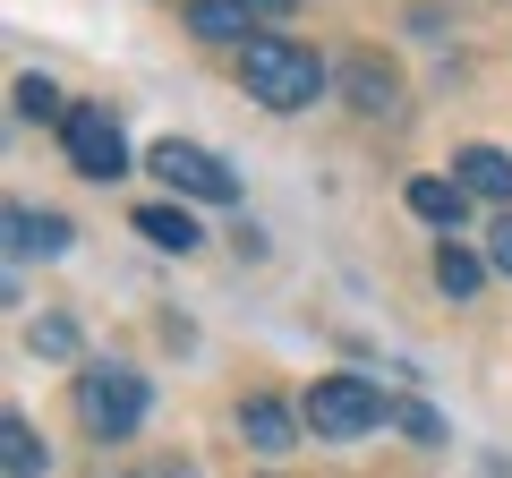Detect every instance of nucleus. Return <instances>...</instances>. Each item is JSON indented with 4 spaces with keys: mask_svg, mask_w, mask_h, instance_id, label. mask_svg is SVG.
Returning a JSON list of instances; mask_svg holds the SVG:
<instances>
[{
    "mask_svg": "<svg viewBox=\"0 0 512 478\" xmlns=\"http://www.w3.org/2000/svg\"><path fill=\"white\" fill-rule=\"evenodd\" d=\"M239 86L265 111H308L316 94H325V60H316L308 43H291V35H256L248 52H239Z\"/></svg>",
    "mask_w": 512,
    "mask_h": 478,
    "instance_id": "nucleus-1",
    "label": "nucleus"
},
{
    "mask_svg": "<svg viewBox=\"0 0 512 478\" xmlns=\"http://www.w3.org/2000/svg\"><path fill=\"white\" fill-rule=\"evenodd\" d=\"M384 419H393V393H384L376 376H316V385L299 393V427H308V436H333V444L367 436V427H384Z\"/></svg>",
    "mask_w": 512,
    "mask_h": 478,
    "instance_id": "nucleus-2",
    "label": "nucleus"
},
{
    "mask_svg": "<svg viewBox=\"0 0 512 478\" xmlns=\"http://www.w3.org/2000/svg\"><path fill=\"white\" fill-rule=\"evenodd\" d=\"M77 427H86L94 444H120V436H137L146 427V376L137 368H77Z\"/></svg>",
    "mask_w": 512,
    "mask_h": 478,
    "instance_id": "nucleus-3",
    "label": "nucleus"
},
{
    "mask_svg": "<svg viewBox=\"0 0 512 478\" xmlns=\"http://www.w3.org/2000/svg\"><path fill=\"white\" fill-rule=\"evenodd\" d=\"M146 171L171 188V197H205V205H231L239 197V171L222 163V154H205L197 137H163V146L146 154Z\"/></svg>",
    "mask_w": 512,
    "mask_h": 478,
    "instance_id": "nucleus-4",
    "label": "nucleus"
},
{
    "mask_svg": "<svg viewBox=\"0 0 512 478\" xmlns=\"http://www.w3.org/2000/svg\"><path fill=\"white\" fill-rule=\"evenodd\" d=\"M60 146H69L77 180H120V171H128V137H120V120H111L103 103H69Z\"/></svg>",
    "mask_w": 512,
    "mask_h": 478,
    "instance_id": "nucleus-5",
    "label": "nucleus"
},
{
    "mask_svg": "<svg viewBox=\"0 0 512 478\" xmlns=\"http://www.w3.org/2000/svg\"><path fill=\"white\" fill-rule=\"evenodd\" d=\"M342 103L359 111V120H402L410 94H402V77H393V60L359 43V52H342Z\"/></svg>",
    "mask_w": 512,
    "mask_h": 478,
    "instance_id": "nucleus-6",
    "label": "nucleus"
},
{
    "mask_svg": "<svg viewBox=\"0 0 512 478\" xmlns=\"http://www.w3.org/2000/svg\"><path fill=\"white\" fill-rule=\"evenodd\" d=\"M239 436H248V453L282 461V453L299 444V410L274 402V393H248V402H239Z\"/></svg>",
    "mask_w": 512,
    "mask_h": 478,
    "instance_id": "nucleus-7",
    "label": "nucleus"
},
{
    "mask_svg": "<svg viewBox=\"0 0 512 478\" xmlns=\"http://www.w3.org/2000/svg\"><path fill=\"white\" fill-rule=\"evenodd\" d=\"M188 35L222 43V52H248V43H256V9H248V0H188Z\"/></svg>",
    "mask_w": 512,
    "mask_h": 478,
    "instance_id": "nucleus-8",
    "label": "nucleus"
},
{
    "mask_svg": "<svg viewBox=\"0 0 512 478\" xmlns=\"http://www.w3.org/2000/svg\"><path fill=\"white\" fill-rule=\"evenodd\" d=\"M402 197H410V214H419V222H436L444 239H453V231H461V214H470V188H461V180H444V171H419V180H410Z\"/></svg>",
    "mask_w": 512,
    "mask_h": 478,
    "instance_id": "nucleus-9",
    "label": "nucleus"
},
{
    "mask_svg": "<svg viewBox=\"0 0 512 478\" xmlns=\"http://www.w3.org/2000/svg\"><path fill=\"white\" fill-rule=\"evenodd\" d=\"M453 180L470 188V197L512 205V154H504V146H461V154H453Z\"/></svg>",
    "mask_w": 512,
    "mask_h": 478,
    "instance_id": "nucleus-10",
    "label": "nucleus"
},
{
    "mask_svg": "<svg viewBox=\"0 0 512 478\" xmlns=\"http://www.w3.org/2000/svg\"><path fill=\"white\" fill-rule=\"evenodd\" d=\"M137 239H154V248H171V257H188V248H197V222H188L180 197H154V205H137Z\"/></svg>",
    "mask_w": 512,
    "mask_h": 478,
    "instance_id": "nucleus-11",
    "label": "nucleus"
},
{
    "mask_svg": "<svg viewBox=\"0 0 512 478\" xmlns=\"http://www.w3.org/2000/svg\"><path fill=\"white\" fill-rule=\"evenodd\" d=\"M487 274H495V265L478 257V248H461V239H444V248H436V291L444 299H478V291H487Z\"/></svg>",
    "mask_w": 512,
    "mask_h": 478,
    "instance_id": "nucleus-12",
    "label": "nucleus"
},
{
    "mask_svg": "<svg viewBox=\"0 0 512 478\" xmlns=\"http://www.w3.org/2000/svg\"><path fill=\"white\" fill-rule=\"evenodd\" d=\"M69 248V222L60 214H26V205H9V257H60Z\"/></svg>",
    "mask_w": 512,
    "mask_h": 478,
    "instance_id": "nucleus-13",
    "label": "nucleus"
},
{
    "mask_svg": "<svg viewBox=\"0 0 512 478\" xmlns=\"http://www.w3.org/2000/svg\"><path fill=\"white\" fill-rule=\"evenodd\" d=\"M0 470H9V478H43V470H52V453H43V436H35V427L18 419V410L0 419Z\"/></svg>",
    "mask_w": 512,
    "mask_h": 478,
    "instance_id": "nucleus-14",
    "label": "nucleus"
},
{
    "mask_svg": "<svg viewBox=\"0 0 512 478\" xmlns=\"http://www.w3.org/2000/svg\"><path fill=\"white\" fill-rule=\"evenodd\" d=\"M18 120H52V129L69 120V103H60L52 77H18Z\"/></svg>",
    "mask_w": 512,
    "mask_h": 478,
    "instance_id": "nucleus-15",
    "label": "nucleus"
},
{
    "mask_svg": "<svg viewBox=\"0 0 512 478\" xmlns=\"http://www.w3.org/2000/svg\"><path fill=\"white\" fill-rule=\"evenodd\" d=\"M26 342H35V359H77V325H69V316H43V325H26Z\"/></svg>",
    "mask_w": 512,
    "mask_h": 478,
    "instance_id": "nucleus-16",
    "label": "nucleus"
},
{
    "mask_svg": "<svg viewBox=\"0 0 512 478\" xmlns=\"http://www.w3.org/2000/svg\"><path fill=\"white\" fill-rule=\"evenodd\" d=\"M393 427H402L410 444H436V436H444V419H436L427 402H393Z\"/></svg>",
    "mask_w": 512,
    "mask_h": 478,
    "instance_id": "nucleus-17",
    "label": "nucleus"
},
{
    "mask_svg": "<svg viewBox=\"0 0 512 478\" xmlns=\"http://www.w3.org/2000/svg\"><path fill=\"white\" fill-rule=\"evenodd\" d=\"M487 265H495V274L512 282V214H504V222H495V231H487Z\"/></svg>",
    "mask_w": 512,
    "mask_h": 478,
    "instance_id": "nucleus-18",
    "label": "nucleus"
},
{
    "mask_svg": "<svg viewBox=\"0 0 512 478\" xmlns=\"http://www.w3.org/2000/svg\"><path fill=\"white\" fill-rule=\"evenodd\" d=\"M248 9H256V18H291L299 0H248Z\"/></svg>",
    "mask_w": 512,
    "mask_h": 478,
    "instance_id": "nucleus-19",
    "label": "nucleus"
}]
</instances>
